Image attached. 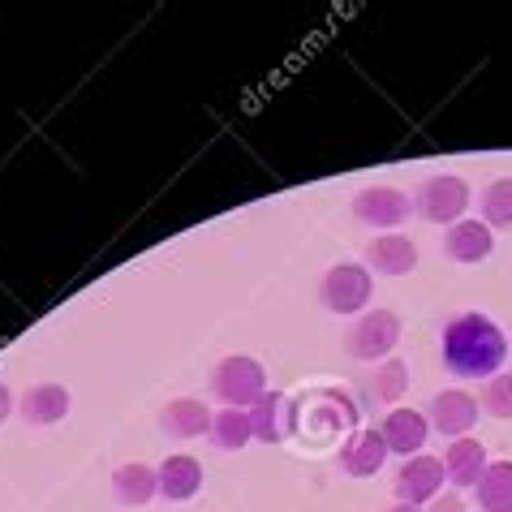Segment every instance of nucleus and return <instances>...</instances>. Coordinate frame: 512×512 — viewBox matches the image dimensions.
Segmentation results:
<instances>
[{
	"label": "nucleus",
	"instance_id": "18",
	"mask_svg": "<svg viewBox=\"0 0 512 512\" xmlns=\"http://www.w3.org/2000/svg\"><path fill=\"white\" fill-rule=\"evenodd\" d=\"M112 495H117L121 504H130V508H142V504H151L155 495H160V474H155L151 465H142V461H130V465H121L117 474H112Z\"/></svg>",
	"mask_w": 512,
	"mask_h": 512
},
{
	"label": "nucleus",
	"instance_id": "1",
	"mask_svg": "<svg viewBox=\"0 0 512 512\" xmlns=\"http://www.w3.org/2000/svg\"><path fill=\"white\" fill-rule=\"evenodd\" d=\"M508 362V336L487 315H457L444 327V366L457 379H495Z\"/></svg>",
	"mask_w": 512,
	"mask_h": 512
},
{
	"label": "nucleus",
	"instance_id": "13",
	"mask_svg": "<svg viewBox=\"0 0 512 512\" xmlns=\"http://www.w3.org/2000/svg\"><path fill=\"white\" fill-rule=\"evenodd\" d=\"M487 448L482 439H452L448 452H444V474L452 487H478L482 474H487Z\"/></svg>",
	"mask_w": 512,
	"mask_h": 512
},
{
	"label": "nucleus",
	"instance_id": "20",
	"mask_svg": "<svg viewBox=\"0 0 512 512\" xmlns=\"http://www.w3.org/2000/svg\"><path fill=\"white\" fill-rule=\"evenodd\" d=\"M254 439V426H250V414L246 409H220L211 418V444L220 452H241Z\"/></svg>",
	"mask_w": 512,
	"mask_h": 512
},
{
	"label": "nucleus",
	"instance_id": "2",
	"mask_svg": "<svg viewBox=\"0 0 512 512\" xmlns=\"http://www.w3.org/2000/svg\"><path fill=\"white\" fill-rule=\"evenodd\" d=\"M289 431L315 439V444L353 435L358 431V405H353L345 392H336V388H315V392L289 401Z\"/></svg>",
	"mask_w": 512,
	"mask_h": 512
},
{
	"label": "nucleus",
	"instance_id": "21",
	"mask_svg": "<svg viewBox=\"0 0 512 512\" xmlns=\"http://www.w3.org/2000/svg\"><path fill=\"white\" fill-rule=\"evenodd\" d=\"M478 504L487 512H512V461L487 465V474L478 482Z\"/></svg>",
	"mask_w": 512,
	"mask_h": 512
},
{
	"label": "nucleus",
	"instance_id": "6",
	"mask_svg": "<svg viewBox=\"0 0 512 512\" xmlns=\"http://www.w3.org/2000/svg\"><path fill=\"white\" fill-rule=\"evenodd\" d=\"M396 345H401V319H396L392 310H371V315H362L358 323H353L349 340H345V349H349L358 362H379V358H388Z\"/></svg>",
	"mask_w": 512,
	"mask_h": 512
},
{
	"label": "nucleus",
	"instance_id": "14",
	"mask_svg": "<svg viewBox=\"0 0 512 512\" xmlns=\"http://www.w3.org/2000/svg\"><path fill=\"white\" fill-rule=\"evenodd\" d=\"M495 250V233L482 220H461L444 233V254L452 263H482Z\"/></svg>",
	"mask_w": 512,
	"mask_h": 512
},
{
	"label": "nucleus",
	"instance_id": "17",
	"mask_svg": "<svg viewBox=\"0 0 512 512\" xmlns=\"http://www.w3.org/2000/svg\"><path fill=\"white\" fill-rule=\"evenodd\" d=\"M69 388H61V383H35L31 392L22 396V418L31 422V426H52V422H61L69 414Z\"/></svg>",
	"mask_w": 512,
	"mask_h": 512
},
{
	"label": "nucleus",
	"instance_id": "4",
	"mask_svg": "<svg viewBox=\"0 0 512 512\" xmlns=\"http://www.w3.org/2000/svg\"><path fill=\"white\" fill-rule=\"evenodd\" d=\"M371 267L362 263H336L327 267V276L319 280V302L332 310V315H358V310H366V302H371Z\"/></svg>",
	"mask_w": 512,
	"mask_h": 512
},
{
	"label": "nucleus",
	"instance_id": "9",
	"mask_svg": "<svg viewBox=\"0 0 512 512\" xmlns=\"http://www.w3.org/2000/svg\"><path fill=\"white\" fill-rule=\"evenodd\" d=\"M426 422H431L439 435H448V439H465L469 426L478 422V396H469L461 388L439 392L431 401V414H426Z\"/></svg>",
	"mask_w": 512,
	"mask_h": 512
},
{
	"label": "nucleus",
	"instance_id": "27",
	"mask_svg": "<svg viewBox=\"0 0 512 512\" xmlns=\"http://www.w3.org/2000/svg\"><path fill=\"white\" fill-rule=\"evenodd\" d=\"M392 512H422V508H414V504H401V508H392Z\"/></svg>",
	"mask_w": 512,
	"mask_h": 512
},
{
	"label": "nucleus",
	"instance_id": "10",
	"mask_svg": "<svg viewBox=\"0 0 512 512\" xmlns=\"http://www.w3.org/2000/svg\"><path fill=\"white\" fill-rule=\"evenodd\" d=\"M383 444H388V452H396V457H418L426 435H431V422H426V414H418V409H392L388 418H383L379 426Z\"/></svg>",
	"mask_w": 512,
	"mask_h": 512
},
{
	"label": "nucleus",
	"instance_id": "5",
	"mask_svg": "<svg viewBox=\"0 0 512 512\" xmlns=\"http://www.w3.org/2000/svg\"><path fill=\"white\" fill-rule=\"evenodd\" d=\"M465 207H469V186L457 173H439V177H426L418 194H414V211L431 224H461L465 220Z\"/></svg>",
	"mask_w": 512,
	"mask_h": 512
},
{
	"label": "nucleus",
	"instance_id": "8",
	"mask_svg": "<svg viewBox=\"0 0 512 512\" xmlns=\"http://www.w3.org/2000/svg\"><path fill=\"white\" fill-rule=\"evenodd\" d=\"M409 211H414V203H409V194L396 190V186H366L358 198H353V216L362 224H371V229H401L409 220Z\"/></svg>",
	"mask_w": 512,
	"mask_h": 512
},
{
	"label": "nucleus",
	"instance_id": "19",
	"mask_svg": "<svg viewBox=\"0 0 512 512\" xmlns=\"http://www.w3.org/2000/svg\"><path fill=\"white\" fill-rule=\"evenodd\" d=\"M246 414L254 426V439H263V444H280L289 435V401L280 392H263L259 405H250Z\"/></svg>",
	"mask_w": 512,
	"mask_h": 512
},
{
	"label": "nucleus",
	"instance_id": "3",
	"mask_svg": "<svg viewBox=\"0 0 512 512\" xmlns=\"http://www.w3.org/2000/svg\"><path fill=\"white\" fill-rule=\"evenodd\" d=\"M211 392L224 401V409H250L267 392V371L254 358H246V353H233V358H224L216 366Z\"/></svg>",
	"mask_w": 512,
	"mask_h": 512
},
{
	"label": "nucleus",
	"instance_id": "7",
	"mask_svg": "<svg viewBox=\"0 0 512 512\" xmlns=\"http://www.w3.org/2000/svg\"><path fill=\"white\" fill-rule=\"evenodd\" d=\"M444 461L439 457H426V452H418V457H409L401 469H396V478H392V491H396V500L401 504H431L439 487H444Z\"/></svg>",
	"mask_w": 512,
	"mask_h": 512
},
{
	"label": "nucleus",
	"instance_id": "25",
	"mask_svg": "<svg viewBox=\"0 0 512 512\" xmlns=\"http://www.w3.org/2000/svg\"><path fill=\"white\" fill-rule=\"evenodd\" d=\"M431 512H465V504L457 500V495H435V500H431Z\"/></svg>",
	"mask_w": 512,
	"mask_h": 512
},
{
	"label": "nucleus",
	"instance_id": "23",
	"mask_svg": "<svg viewBox=\"0 0 512 512\" xmlns=\"http://www.w3.org/2000/svg\"><path fill=\"white\" fill-rule=\"evenodd\" d=\"M371 388H375V396H379L383 405H396V401H401V392L409 388V366L396 362V358H388V362H383L379 371H375Z\"/></svg>",
	"mask_w": 512,
	"mask_h": 512
},
{
	"label": "nucleus",
	"instance_id": "26",
	"mask_svg": "<svg viewBox=\"0 0 512 512\" xmlns=\"http://www.w3.org/2000/svg\"><path fill=\"white\" fill-rule=\"evenodd\" d=\"M13 414V392L5 388V383H0V422H5Z\"/></svg>",
	"mask_w": 512,
	"mask_h": 512
},
{
	"label": "nucleus",
	"instance_id": "11",
	"mask_svg": "<svg viewBox=\"0 0 512 512\" xmlns=\"http://www.w3.org/2000/svg\"><path fill=\"white\" fill-rule=\"evenodd\" d=\"M383 461H388V444H383V435L375 426H362V431L349 435V444L340 448V469H345L349 478H375Z\"/></svg>",
	"mask_w": 512,
	"mask_h": 512
},
{
	"label": "nucleus",
	"instance_id": "24",
	"mask_svg": "<svg viewBox=\"0 0 512 512\" xmlns=\"http://www.w3.org/2000/svg\"><path fill=\"white\" fill-rule=\"evenodd\" d=\"M482 409H487L491 418H500V422L512 418V375L487 379V388H482Z\"/></svg>",
	"mask_w": 512,
	"mask_h": 512
},
{
	"label": "nucleus",
	"instance_id": "22",
	"mask_svg": "<svg viewBox=\"0 0 512 512\" xmlns=\"http://www.w3.org/2000/svg\"><path fill=\"white\" fill-rule=\"evenodd\" d=\"M478 207H482V224H487V229H508L512 224V177L491 181V186L482 190Z\"/></svg>",
	"mask_w": 512,
	"mask_h": 512
},
{
	"label": "nucleus",
	"instance_id": "12",
	"mask_svg": "<svg viewBox=\"0 0 512 512\" xmlns=\"http://www.w3.org/2000/svg\"><path fill=\"white\" fill-rule=\"evenodd\" d=\"M366 263H371L379 276H409L418 267V246L401 233H383L366 246Z\"/></svg>",
	"mask_w": 512,
	"mask_h": 512
},
{
	"label": "nucleus",
	"instance_id": "15",
	"mask_svg": "<svg viewBox=\"0 0 512 512\" xmlns=\"http://www.w3.org/2000/svg\"><path fill=\"white\" fill-rule=\"evenodd\" d=\"M211 409L203 405V401H194V396H177V401H168L164 409H160V426L173 439H198V435H211Z\"/></svg>",
	"mask_w": 512,
	"mask_h": 512
},
{
	"label": "nucleus",
	"instance_id": "16",
	"mask_svg": "<svg viewBox=\"0 0 512 512\" xmlns=\"http://www.w3.org/2000/svg\"><path fill=\"white\" fill-rule=\"evenodd\" d=\"M155 474H160V495H164V500H173V504L194 500L198 487H203V465H198L194 457H186V452L168 457L160 469H155Z\"/></svg>",
	"mask_w": 512,
	"mask_h": 512
}]
</instances>
